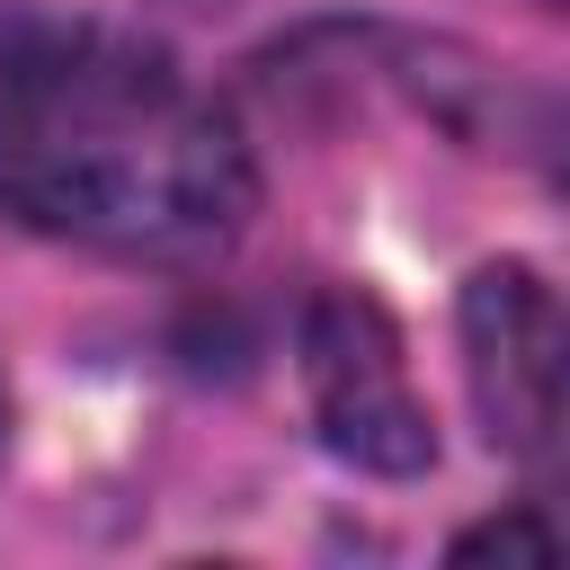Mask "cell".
<instances>
[{
  "instance_id": "6da1fadb",
  "label": "cell",
  "mask_w": 570,
  "mask_h": 570,
  "mask_svg": "<svg viewBox=\"0 0 570 570\" xmlns=\"http://www.w3.org/2000/svg\"><path fill=\"white\" fill-rule=\"evenodd\" d=\"M249 205V142L169 53L71 18L0 27V214L116 258H205Z\"/></svg>"
},
{
  "instance_id": "7a4b0ae2",
  "label": "cell",
  "mask_w": 570,
  "mask_h": 570,
  "mask_svg": "<svg viewBox=\"0 0 570 570\" xmlns=\"http://www.w3.org/2000/svg\"><path fill=\"white\" fill-rule=\"evenodd\" d=\"M303 383H312L321 436L347 463L392 472V481L436 463V428H428V401L410 392L401 330L365 285H321L312 294V312H303Z\"/></svg>"
},
{
  "instance_id": "3957f363",
  "label": "cell",
  "mask_w": 570,
  "mask_h": 570,
  "mask_svg": "<svg viewBox=\"0 0 570 570\" xmlns=\"http://www.w3.org/2000/svg\"><path fill=\"white\" fill-rule=\"evenodd\" d=\"M463 383L481 436L517 463H552L561 436V303L534 267L499 258L463 285Z\"/></svg>"
},
{
  "instance_id": "277c9868",
  "label": "cell",
  "mask_w": 570,
  "mask_h": 570,
  "mask_svg": "<svg viewBox=\"0 0 570 570\" xmlns=\"http://www.w3.org/2000/svg\"><path fill=\"white\" fill-rule=\"evenodd\" d=\"M552 552H561V534H552L534 508H508V517L454 534V561H552Z\"/></svg>"
}]
</instances>
